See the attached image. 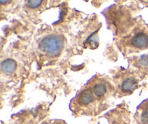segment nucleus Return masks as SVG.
<instances>
[{"label": "nucleus", "instance_id": "4", "mask_svg": "<svg viewBox=\"0 0 148 124\" xmlns=\"http://www.w3.org/2000/svg\"><path fill=\"white\" fill-rule=\"evenodd\" d=\"M92 92L95 97L99 100L103 99L108 94L110 91V84L103 79H98L92 81L89 84Z\"/></svg>", "mask_w": 148, "mask_h": 124}, {"label": "nucleus", "instance_id": "7", "mask_svg": "<svg viewBox=\"0 0 148 124\" xmlns=\"http://www.w3.org/2000/svg\"><path fill=\"white\" fill-rule=\"evenodd\" d=\"M141 121L144 123H146L148 122V104L146 105L143 110V113L141 114Z\"/></svg>", "mask_w": 148, "mask_h": 124}, {"label": "nucleus", "instance_id": "1", "mask_svg": "<svg viewBox=\"0 0 148 124\" xmlns=\"http://www.w3.org/2000/svg\"><path fill=\"white\" fill-rule=\"evenodd\" d=\"M64 41L62 36L58 34L47 35L40 40L38 48L42 53L51 57L57 56L64 48Z\"/></svg>", "mask_w": 148, "mask_h": 124}, {"label": "nucleus", "instance_id": "2", "mask_svg": "<svg viewBox=\"0 0 148 124\" xmlns=\"http://www.w3.org/2000/svg\"><path fill=\"white\" fill-rule=\"evenodd\" d=\"M127 46L133 50H143L148 47V28H137L127 37Z\"/></svg>", "mask_w": 148, "mask_h": 124}, {"label": "nucleus", "instance_id": "6", "mask_svg": "<svg viewBox=\"0 0 148 124\" xmlns=\"http://www.w3.org/2000/svg\"><path fill=\"white\" fill-rule=\"evenodd\" d=\"M1 71L4 73L11 74L13 72H14L17 68V63L15 61L11 59H7L3 61L1 63Z\"/></svg>", "mask_w": 148, "mask_h": 124}, {"label": "nucleus", "instance_id": "8", "mask_svg": "<svg viewBox=\"0 0 148 124\" xmlns=\"http://www.w3.org/2000/svg\"><path fill=\"white\" fill-rule=\"evenodd\" d=\"M42 1L43 0H28L27 3H28L29 7L31 8H37L40 5Z\"/></svg>", "mask_w": 148, "mask_h": 124}, {"label": "nucleus", "instance_id": "9", "mask_svg": "<svg viewBox=\"0 0 148 124\" xmlns=\"http://www.w3.org/2000/svg\"><path fill=\"white\" fill-rule=\"evenodd\" d=\"M0 1H1V4H7V3L8 2V1H10V0H0Z\"/></svg>", "mask_w": 148, "mask_h": 124}, {"label": "nucleus", "instance_id": "5", "mask_svg": "<svg viewBox=\"0 0 148 124\" xmlns=\"http://www.w3.org/2000/svg\"><path fill=\"white\" fill-rule=\"evenodd\" d=\"M137 81L133 76H125L121 78L119 87L123 93H131L136 89Z\"/></svg>", "mask_w": 148, "mask_h": 124}, {"label": "nucleus", "instance_id": "3", "mask_svg": "<svg viewBox=\"0 0 148 124\" xmlns=\"http://www.w3.org/2000/svg\"><path fill=\"white\" fill-rule=\"evenodd\" d=\"M98 100L92 92L90 87L83 89L75 98V104L79 107L83 109L92 108Z\"/></svg>", "mask_w": 148, "mask_h": 124}]
</instances>
